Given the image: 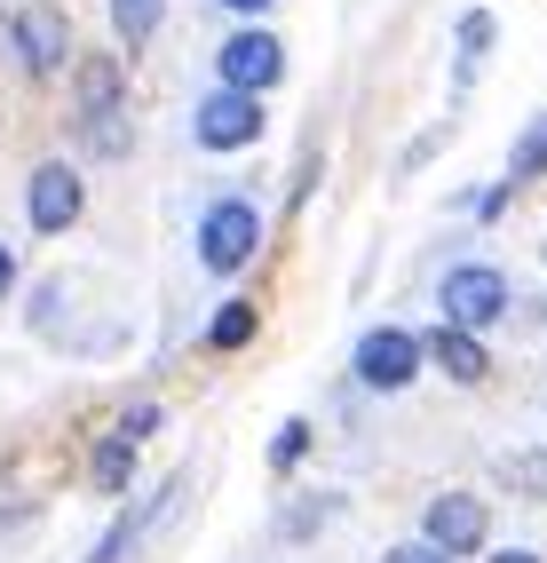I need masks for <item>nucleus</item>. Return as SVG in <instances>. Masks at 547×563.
Here are the masks:
<instances>
[{
    "mask_svg": "<svg viewBox=\"0 0 547 563\" xmlns=\"http://www.w3.org/2000/svg\"><path fill=\"white\" fill-rule=\"evenodd\" d=\"M191 135L206 143V152H238V143L263 135V96H246V88H214V96L191 111Z\"/></svg>",
    "mask_w": 547,
    "mask_h": 563,
    "instance_id": "4",
    "label": "nucleus"
},
{
    "mask_svg": "<svg viewBox=\"0 0 547 563\" xmlns=\"http://www.w3.org/2000/svg\"><path fill=\"white\" fill-rule=\"evenodd\" d=\"M214 71H223V88H246V96H263V88H278V71H286V48L270 41L263 24H246V32H231V41L214 48Z\"/></svg>",
    "mask_w": 547,
    "mask_h": 563,
    "instance_id": "5",
    "label": "nucleus"
},
{
    "mask_svg": "<svg viewBox=\"0 0 547 563\" xmlns=\"http://www.w3.org/2000/svg\"><path fill=\"white\" fill-rule=\"evenodd\" d=\"M80 167H64V159H48V167H32V231L41 239H64L71 222H80Z\"/></svg>",
    "mask_w": 547,
    "mask_h": 563,
    "instance_id": "7",
    "label": "nucleus"
},
{
    "mask_svg": "<svg viewBox=\"0 0 547 563\" xmlns=\"http://www.w3.org/2000/svg\"><path fill=\"white\" fill-rule=\"evenodd\" d=\"M421 365H428V342H413L405 325H373L357 342V382L365 389H405Z\"/></svg>",
    "mask_w": 547,
    "mask_h": 563,
    "instance_id": "3",
    "label": "nucleus"
},
{
    "mask_svg": "<svg viewBox=\"0 0 547 563\" xmlns=\"http://www.w3.org/2000/svg\"><path fill=\"white\" fill-rule=\"evenodd\" d=\"M421 532H428V548H445V555H477L484 548V500H468V493L428 500Z\"/></svg>",
    "mask_w": 547,
    "mask_h": 563,
    "instance_id": "8",
    "label": "nucleus"
},
{
    "mask_svg": "<svg viewBox=\"0 0 547 563\" xmlns=\"http://www.w3.org/2000/svg\"><path fill=\"white\" fill-rule=\"evenodd\" d=\"M88 476H96V493H103V500H120V493H127V476H135V437H120V429H112V437L96 444Z\"/></svg>",
    "mask_w": 547,
    "mask_h": 563,
    "instance_id": "12",
    "label": "nucleus"
},
{
    "mask_svg": "<svg viewBox=\"0 0 547 563\" xmlns=\"http://www.w3.org/2000/svg\"><path fill=\"white\" fill-rule=\"evenodd\" d=\"M428 365H445L453 382H484V373H492L484 342H477V333H460V325H436L428 333Z\"/></svg>",
    "mask_w": 547,
    "mask_h": 563,
    "instance_id": "11",
    "label": "nucleus"
},
{
    "mask_svg": "<svg viewBox=\"0 0 547 563\" xmlns=\"http://www.w3.org/2000/svg\"><path fill=\"white\" fill-rule=\"evenodd\" d=\"M246 333H254V302H223V310H214V325H206V342H214V350H238Z\"/></svg>",
    "mask_w": 547,
    "mask_h": 563,
    "instance_id": "15",
    "label": "nucleus"
},
{
    "mask_svg": "<svg viewBox=\"0 0 547 563\" xmlns=\"http://www.w3.org/2000/svg\"><path fill=\"white\" fill-rule=\"evenodd\" d=\"M507 302H516V294H507V278L492 262H460V271H445V286H436V310H445V325H460V333L500 325Z\"/></svg>",
    "mask_w": 547,
    "mask_h": 563,
    "instance_id": "1",
    "label": "nucleus"
},
{
    "mask_svg": "<svg viewBox=\"0 0 547 563\" xmlns=\"http://www.w3.org/2000/svg\"><path fill=\"white\" fill-rule=\"evenodd\" d=\"M175 493H182V476L167 484V493H143V500H135V508H127V516L112 523V532L96 540V555H88V563H127V555H135V540H143V523H152V516H159V508H167Z\"/></svg>",
    "mask_w": 547,
    "mask_h": 563,
    "instance_id": "10",
    "label": "nucleus"
},
{
    "mask_svg": "<svg viewBox=\"0 0 547 563\" xmlns=\"http://www.w3.org/2000/svg\"><path fill=\"white\" fill-rule=\"evenodd\" d=\"M381 563H453L445 548H428V540H405V548H389Z\"/></svg>",
    "mask_w": 547,
    "mask_h": 563,
    "instance_id": "18",
    "label": "nucleus"
},
{
    "mask_svg": "<svg viewBox=\"0 0 547 563\" xmlns=\"http://www.w3.org/2000/svg\"><path fill=\"white\" fill-rule=\"evenodd\" d=\"M112 32H120L127 48H143L159 32V0H112Z\"/></svg>",
    "mask_w": 547,
    "mask_h": 563,
    "instance_id": "14",
    "label": "nucleus"
},
{
    "mask_svg": "<svg viewBox=\"0 0 547 563\" xmlns=\"http://www.w3.org/2000/svg\"><path fill=\"white\" fill-rule=\"evenodd\" d=\"M484 41H492V16H484V9H468V16H460V80H468V71H477Z\"/></svg>",
    "mask_w": 547,
    "mask_h": 563,
    "instance_id": "16",
    "label": "nucleus"
},
{
    "mask_svg": "<svg viewBox=\"0 0 547 563\" xmlns=\"http://www.w3.org/2000/svg\"><path fill=\"white\" fill-rule=\"evenodd\" d=\"M152 429H159V405H135V412H127V421H120V437H135V444H143V437H152Z\"/></svg>",
    "mask_w": 547,
    "mask_h": 563,
    "instance_id": "19",
    "label": "nucleus"
},
{
    "mask_svg": "<svg viewBox=\"0 0 547 563\" xmlns=\"http://www.w3.org/2000/svg\"><path fill=\"white\" fill-rule=\"evenodd\" d=\"M532 175H547V111H532V128L507 143V183H532Z\"/></svg>",
    "mask_w": 547,
    "mask_h": 563,
    "instance_id": "13",
    "label": "nucleus"
},
{
    "mask_svg": "<svg viewBox=\"0 0 547 563\" xmlns=\"http://www.w3.org/2000/svg\"><path fill=\"white\" fill-rule=\"evenodd\" d=\"M254 246H263V214H254V199H214L199 214V262L214 278H238L254 262Z\"/></svg>",
    "mask_w": 547,
    "mask_h": 563,
    "instance_id": "2",
    "label": "nucleus"
},
{
    "mask_svg": "<svg viewBox=\"0 0 547 563\" xmlns=\"http://www.w3.org/2000/svg\"><path fill=\"white\" fill-rule=\"evenodd\" d=\"M492 563H539V555H524V548H507V555H492Z\"/></svg>",
    "mask_w": 547,
    "mask_h": 563,
    "instance_id": "22",
    "label": "nucleus"
},
{
    "mask_svg": "<svg viewBox=\"0 0 547 563\" xmlns=\"http://www.w3.org/2000/svg\"><path fill=\"white\" fill-rule=\"evenodd\" d=\"M302 444H310V421H286L278 444H270V461H278V468H294V461H302Z\"/></svg>",
    "mask_w": 547,
    "mask_h": 563,
    "instance_id": "17",
    "label": "nucleus"
},
{
    "mask_svg": "<svg viewBox=\"0 0 547 563\" xmlns=\"http://www.w3.org/2000/svg\"><path fill=\"white\" fill-rule=\"evenodd\" d=\"M9 286H16V254L0 246V302H9Z\"/></svg>",
    "mask_w": 547,
    "mask_h": 563,
    "instance_id": "20",
    "label": "nucleus"
},
{
    "mask_svg": "<svg viewBox=\"0 0 547 563\" xmlns=\"http://www.w3.org/2000/svg\"><path fill=\"white\" fill-rule=\"evenodd\" d=\"M9 41H16V56H24V71L32 80H48V71H64V56H71V24H64V9H24L16 24H9Z\"/></svg>",
    "mask_w": 547,
    "mask_h": 563,
    "instance_id": "6",
    "label": "nucleus"
},
{
    "mask_svg": "<svg viewBox=\"0 0 547 563\" xmlns=\"http://www.w3.org/2000/svg\"><path fill=\"white\" fill-rule=\"evenodd\" d=\"M223 9H238V16H263V9H270V0H223Z\"/></svg>",
    "mask_w": 547,
    "mask_h": 563,
    "instance_id": "21",
    "label": "nucleus"
},
{
    "mask_svg": "<svg viewBox=\"0 0 547 563\" xmlns=\"http://www.w3.org/2000/svg\"><path fill=\"white\" fill-rule=\"evenodd\" d=\"M112 111H120V64L112 56H88L80 64V120H88V135L103 143V152H120V128H112Z\"/></svg>",
    "mask_w": 547,
    "mask_h": 563,
    "instance_id": "9",
    "label": "nucleus"
}]
</instances>
